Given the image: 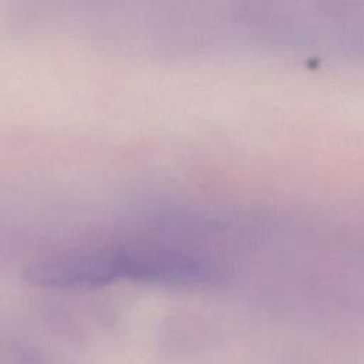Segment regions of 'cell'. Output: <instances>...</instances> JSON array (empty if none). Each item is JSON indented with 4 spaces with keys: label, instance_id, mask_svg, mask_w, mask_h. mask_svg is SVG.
Here are the masks:
<instances>
[{
    "label": "cell",
    "instance_id": "obj_1",
    "mask_svg": "<svg viewBox=\"0 0 364 364\" xmlns=\"http://www.w3.org/2000/svg\"><path fill=\"white\" fill-rule=\"evenodd\" d=\"M121 279L172 286H208L223 280V270L202 257L178 253L119 255Z\"/></svg>",
    "mask_w": 364,
    "mask_h": 364
},
{
    "label": "cell",
    "instance_id": "obj_2",
    "mask_svg": "<svg viewBox=\"0 0 364 364\" xmlns=\"http://www.w3.org/2000/svg\"><path fill=\"white\" fill-rule=\"evenodd\" d=\"M26 282L58 289H94L119 280L118 255H71L40 259L23 270Z\"/></svg>",
    "mask_w": 364,
    "mask_h": 364
}]
</instances>
